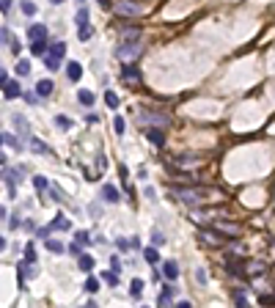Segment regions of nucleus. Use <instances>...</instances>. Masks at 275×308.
I'll use <instances>...</instances> for the list:
<instances>
[{
	"label": "nucleus",
	"mask_w": 275,
	"mask_h": 308,
	"mask_svg": "<svg viewBox=\"0 0 275 308\" xmlns=\"http://www.w3.org/2000/svg\"><path fill=\"white\" fill-rule=\"evenodd\" d=\"M140 52H143V44L138 42V39H121V44H119V50H116V55H119L121 61L132 63V61H135Z\"/></svg>",
	"instance_id": "1"
},
{
	"label": "nucleus",
	"mask_w": 275,
	"mask_h": 308,
	"mask_svg": "<svg viewBox=\"0 0 275 308\" xmlns=\"http://www.w3.org/2000/svg\"><path fill=\"white\" fill-rule=\"evenodd\" d=\"M113 9H116V14H121V17H140V14H143V3H138V0H119Z\"/></svg>",
	"instance_id": "2"
},
{
	"label": "nucleus",
	"mask_w": 275,
	"mask_h": 308,
	"mask_svg": "<svg viewBox=\"0 0 275 308\" xmlns=\"http://www.w3.org/2000/svg\"><path fill=\"white\" fill-rule=\"evenodd\" d=\"M173 193L179 196V201H184V204H190V206L198 204V201L206 196V190H201V187H176Z\"/></svg>",
	"instance_id": "3"
},
{
	"label": "nucleus",
	"mask_w": 275,
	"mask_h": 308,
	"mask_svg": "<svg viewBox=\"0 0 275 308\" xmlns=\"http://www.w3.org/2000/svg\"><path fill=\"white\" fill-rule=\"evenodd\" d=\"M75 22H77V36H80V42H88V39H91V33H94V31H91V22H88V9H83V6H80Z\"/></svg>",
	"instance_id": "4"
},
{
	"label": "nucleus",
	"mask_w": 275,
	"mask_h": 308,
	"mask_svg": "<svg viewBox=\"0 0 275 308\" xmlns=\"http://www.w3.org/2000/svg\"><path fill=\"white\" fill-rule=\"evenodd\" d=\"M138 119H140V124H157V127H168L171 124L168 113H154V110H143Z\"/></svg>",
	"instance_id": "5"
},
{
	"label": "nucleus",
	"mask_w": 275,
	"mask_h": 308,
	"mask_svg": "<svg viewBox=\"0 0 275 308\" xmlns=\"http://www.w3.org/2000/svg\"><path fill=\"white\" fill-rule=\"evenodd\" d=\"M121 77L127 80L129 86H138L140 80H143V75L138 72V66H132V63H127V66H121Z\"/></svg>",
	"instance_id": "6"
},
{
	"label": "nucleus",
	"mask_w": 275,
	"mask_h": 308,
	"mask_svg": "<svg viewBox=\"0 0 275 308\" xmlns=\"http://www.w3.org/2000/svg\"><path fill=\"white\" fill-rule=\"evenodd\" d=\"M28 39H31V42H47V28L33 22V25L28 28Z\"/></svg>",
	"instance_id": "7"
},
{
	"label": "nucleus",
	"mask_w": 275,
	"mask_h": 308,
	"mask_svg": "<svg viewBox=\"0 0 275 308\" xmlns=\"http://www.w3.org/2000/svg\"><path fill=\"white\" fill-rule=\"evenodd\" d=\"M146 138H149V140H152L154 146H165V132H163L160 127H149V129H146Z\"/></svg>",
	"instance_id": "8"
},
{
	"label": "nucleus",
	"mask_w": 275,
	"mask_h": 308,
	"mask_svg": "<svg viewBox=\"0 0 275 308\" xmlns=\"http://www.w3.org/2000/svg\"><path fill=\"white\" fill-rule=\"evenodd\" d=\"M102 198L107 201V204H119V201H121L119 190L113 187V185H105V187H102Z\"/></svg>",
	"instance_id": "9"
},
{
	"label": "nucleus",
	"mask_w": 275,
	"mask_h": 308,
	"mask_svg": "<svg viewBox=\"0 0 275 308\" xmlns=\"http://www.w3.org/2000/svg\"><path fill=\"white\" fill-rule=\"evenodd\" d=\"M3 96L6 99H17V96H22V91H19V83H3Z\"/></svg>",
	"instance_id": "10"
},
{
	"label": "nucleus",
	"mask_w": 275,
	"mask_h": 308,
	"mask_svg": "<svg viewBox=\"0 0 275 308\" xmlns=\"http://www.w3.org/2000/svg\"><path fill=\"white\" fill-rule=\"evenodd\" d=\"M66 75H69L72 83H77L80 77H83V66H80L77 61H72V63H66Z\"/></svg>",
	"instance_id": "11"
},
{
	"label": "nucleus",
	"mask_w": 275,
	"mask_h": 308,
	"mask_svg": "<svg viewBox=\"0 0 275 308\" xmlns=\"http://www.w3.org/2000/svg\"><path fill=\"white\" fill-rule=\"evenodd\" d=\"M163 275L168 278V281H176V278H179V267H176V262H165V264H163Z\"/></svg>",
	"instance_id": "12"
},
{
	"label": "nucleus",
	"mask_w": 275,
	"mask_h": 308,
	"mask_svg": "<svg viewBox=\"0 0 275 308\" xmlns=\"http://www.w3.org/2000/svg\"><path fill=\"white\" fill-rule=\"evenodd\" d=\"M52 88H55V86H52V80H39V83H36V94L44 99V96L52 94Z\"/></svg>",
	"instance_id": "13"
},
{
	"label": "nucleus",
	"mask_w": 275,
	"mask_h": 308,
	"mask_svg": "<svg viewBox=\"0 0 275 308\" xmlns=\"http://www.w3.org/2000/svg\"><path fill=\"white\" fill-rule=\"evenodd\" d=\"M171 297H173V286H165L157 297V306H171Z\"/></svg>",
	"instance_id": "14"
},
{
	"label": "nucleus",
	"mask_w": 275,
	"mask_h": 308,
	"mask_svg": "<svg viewBox=\"0 0 275 308\" xmlns=\"http://www.w3.org/2000/svg\"><path fill=\"white\" fill-rule=\"evenodd\" d=\"M52 229H58V231H69V229H72V223H69L66 215H58V217L52 220Z\"/></svg>",
	"instance_id": "15"
},
{
	"label": "nucleus",
	"mask_w": 275,
	"mask_h": 308,
	"mask_svg": "<svg viewBox=\"0 0 275 308\" xmlns=\"http://www.w3.org/2000/svg\"><path fill=\"white\" fill-rule=\"evenodd\" d=\"M31 149H33V152H39V154H52V149L47 143H42L39 138H31Z\"/></svg>",
	"instance_id": "16"
},
{
	"label": "nucleus",
	"mask_w": 275,
	"mask_h": 308,
	"mask_svg": "<svg viewBox=\"0 0 275 308\" xmlns=\"http://www.w3.org/2000/svg\"><path fill=\"white\" fill-rule=\"evenodd\" d=\"M80 270H83V273H91V270H94V259L88 256V253H80Z\"/></svg>",
	"instance_id": "17"
},
{
	"label": "nucleus",
	"mask_w": 275,
	"mask_h": 308,
	"mask_svg": "<svg viewBox=\"0 0 275 308\" xmlns=\"http://www.w3.org/2000/svg\"><path fill=\"white\" fill-rule=\"evenodd\" d=\"M129 294H132V297H140V294H143V281H140V278H135V281L129 283Z\"/></svg>",
	"instance_id": "18"
},
{
	"label": "nucleus",
	"mask_w": 275,
	"mask_h": 308,
	"mask_svg": "<svg viewBox=\"0 0 275 308\" xmlns=\"http://www.w3.org/2000/svg\"><path fill=\"white\" fill-rule=\"evenodd\" d=\"M44 66L50 69V72H55V69H61V58H55V55L47 52V55H44Z\"/></svg>",
	"instance_id": "19"
},
{
	"label": "nucleus",
	"mask_w": 275,
	"mask_h": 308,
	"mask_svg": "<svg viewBox=\"0 0 275 308\" xmlns=\"http://www.w3.org/2000/svg\"><path fill=\"white\" fill-rule=\"evenodd\" d=\"M198 160L196 157H187V154H176V157H173V165H196Z\"/></svg>",
	"instance_id": "20"
},
{
	"label": "nucleus",
	"mask_w": 275,
	"mask_h": 308,
	"mask_svg": "<svg viewBox=\"0 0 275 308\" xmlns=\"http://www.w3.org/2000/svg\"><path fill=\"white\" fill-rule=\"evenodd\" d=\"M201 240H204V245H220V242H223V237H220V234H201Z\"/></svg>",
	"instance_id": "21"
},
{
	"label": "nucleus",
	"mask_w": 275,
	"mask_h": 308,
	"mask_svg": "<svg viewBox=\"0 0 275 308\" xmlns=\"http://www.w3.org/2000/svg\"><path fill=\"white\" fill-rule=\"evenodd\" d=\"M50 55H55V58H63V55H66V44L63 42H55L50 47Z\"/></svg>",
	"instance_id": "22"
},
{
	"label": "nucleus",
	"mask_w": 275,
	"mask_h": 308,
	"mask_svg": "<svg viewBox=\"0 0 275 308\" xmlns=\"http://www.w3.org/2000/svg\"><path fill=\"white\" fill-rule=\"evenodd\" d=\"M77 99H80V105H86V108L94 105V94H91V91H77Z\"/></svg>",
	"instance_id": "23"
},
{
	"label": "nucleus",
	"mask_w": 275,
	"mask_h": 308,
	"mask_svg": "<svg viewBox=\"0 0 275 308\" xmlns=\"http://www.w3.org/2000/svg\"><path fill=\"white\" fill-rule=\"evenodd\" d=\"M50 198H52V201H58V204H63V201H66V196H63V190H61V187H55V185H50Z\"/></svg>",
	"instance_id": "24"
},
{
	"label": "nucleus",
	"mask_w": 275,
	"mask_h": 308,
	"mask_svg": "<svg viewBox=\"0 0 275 308\" xmlns=\"http://www.w3.org/2000/svg\"><path fill=\"white\" fill-rule=\"evenodd\" d=\"M3 143H6V146H11V149H17V152L22 149V146H19V140H17L14 135H11V132H3Z\"/></svg>",
	"instance_id": "25"
},
{
	"label": "nucleus",
	"mask_w": 275,
	"mask_h": 308,
	"mask_svg": "<svg viewBox=\"0 0 275 308\" xmlns=\"http://www.w3.org/2000/svg\"><path fill=\"white\" fill-rule=\"evenodd\" d=\"M47 250H50V253H63L66 248H63L58 240H47Z\"/></svg>",
	"instance_id": "26"
},
{
	"label": "nucleus",
	"mask_w": 275,
	"mask_h": 308,
	"mask_svg": "<svg viewBox=\"0 0 275 308\" xmlns=\"http://www.w3.org/2000/svg\"><path fill=\"white\" fill-rule=\"evenodd\" d=\"M44 50H47V42H31V52L33 55H44Z\"/></svg>",
	"instance_id": "27"
},
{
	"label": "nucleus",
	"mask_w": 275,
	"mask_h": 308,
	"mask_svg": "<svg viewBox=\"0 0 275 308\" xmlns=\"http://www.w3.org/2000/svg\"><path fill=\"white\" fill-rule=\"evenodd\" d=\"M121 39H140V31H138V28H124V31H121Z\"/></svg>",
	"instance_id": "28"
},
{
	"label": "nucleus",
	"mask_w": 275,
	"mask_h": 308,
	"mask_svg": "<svg viewBox=\"0 0 275 308\" xmlns=\"http://www.w3.org/2000/svg\"><path fill=\"white\" fill-rule=\"evenodd\" d=\"M0 36H3V44H6V47H9V50H11V44L17 42V39L11 36V31H9V28H3V31H0Z\"/></svg>",
	"instance_id": "29"
},
{
	"label": "nucleus",
	"mask_w": 275,
	"mask_h": 308,
	"mask_svg": "<svg viewBox=\"0 0 275 308\" xmlns=\"http://www.w3.org/2000/svg\"><path fill=\"white\" fill-rule=\"evenodd\" d=\"M14 124L19 127V135H28V132H31V129H28V121L22 119V116H14Z\"/></svg>",
	"instance_id": "30"
},
{
	"label": "nucleus",
	"mask_w": 275,
	"mask_h": 308,
	"mask_svg": "<svg viewBox=\"0 0 275 308\" xmlns=\"http://www.w3.org/2000/svg\"><path fill=\"white\" fill-rule=\"evenodd\" d=\"M17 75H19V77L31 75V63H28V61H17Z\"/></svg>",
	"instance_id": "31"
},
{
	"label": "nucleus",
	"mask_w": 275,
	"mask_h": 308,
	"mask_svg": "<svg viewBox=\"0 0 275 308\" xmlns=\"http://www.w3.org/2000/svg\"><path fill=\"white\" fill-rule=\"evenodd\" d=\"M143 259L152 262V264H157V259H160V256H157V248H146V250H143Z\"/></svg>",
	"instance_id": "32"
},
{
	"label": "nucleus",
	"mask_w": 275,
	"mask_h": 308,
	"mask_svg": "<svg viewBox=\"0 0 275 308\" xmlns=\"http://www.w3.org/2000/svg\"><path fill=\"white\" fill-rule=\"evenodd\" d=\"M113 129H116L119 135H124V129H127V124H124V119H121V116H116V119H113Z\"/></svg>",
	"instance_id": "33"
},
{
	"label": "nucleus",
	"mask_w": 275,
	"mask_h": 308,
	"mask_svg": "<svg viewBox=\"0 0 275 308\" xmlns=\"http://www.w3.org/2000/svg\"><path fill=\"white\" fill-rule=\"evenodd\" d=\"M217 231H223V234H240V229L237 226H223V223H215Z\"/></svg>",
	"instance_id": "34"
},
{
	"label": "nucleus",
	"mask_w": 275,
	"mask_h": 308,
	"mask_svg": "<svg viewBox=\"0 0 275 308\" xmlns=\"http://www.w3.org/2000/svg\"><path fill=\"white\" fill-rule=\"evenodd\" d=\"M25 259L36 264V248H33V242H28V245H25Z\"/></svg>",
	"instance_id": "35"
},
{
	"label": "nucleus",
	"mask_w": 275,
	"mask_h": 308,
	"mask_svg": "<svg viewBox=\"0 0 275 308\" xmlns=\"http://www.w3.org/2000/svg\"><path fill=\"white\" fill-rule=\"evenodd\" d=\"M22 14H28V17H33L36 14V6L31 3V0H22Z\"/></svg>",
	"instance_id": "36"
},
{
	"label": "nucleus",
	"mask_w": 275,
	"mask_h": 308,
	"mask_svg": "<svg viewBox=\"0 0 275 308\" xmlns=\"http://www.w3.org/2000/svg\"><path fill=\"white\" fill-rule=\"evenodd\" d=\"M105 102H107V108H119V96L113 94V91H107V94H105Z\"/></svg>",
	"instance_id": "37"
},
{
	"label": "nucleus",
	"mask_w": 275,
	"mask_h": 308,
	"mask_svg": "<svg viewBox=\"0 0 275 308\" xmlns=\"http://www.w3.org/2000/svg\"><path fill=\"white\" fill-rule=\"evenodd\" d=\"M152 240H154V245H165V237H163V231L160 229L152 231Z\"/></svg>",
	"instance_id": "38"
},
{
	"label": "nucleus",
	"mask_w": 275,
	"mask_h": 308,
	"mask_svg": "<svg viewBox=\"0 0 275 308\" xmlns=\"http://www.w3.org/2000/svg\"><path fill=\"white\" fill-rule=\"evenodd\" d=\"M55 124H58L61 129H69V127H72V121H69L66 116H55Z\"/></svg>",
	"instance_id": "39"
},
{
	"label": "nucleus",
	"mask_w": 275,
	"mask_h": 308,
	"mask_svg": "<svg viewBox=\"0 0 275 308\" xmlns=\"http://www.w3.org/2000/svg\"><path fill=\"white\" fill-rule=\"evenodd\" d=\"M33 185L39 190H50V185H47V179H44V176H33Z\"/></svg>",
	"instance_id": "40"
},
{
	"label": "nucleus",
	"mask_w": 275,
	"mask_h": 308,
	"mask_svg": "<svg viewBox=\"0 0 275 308\" xmlns=\"http://www.w3.org/2000/svg\"><path fill=\"white\" fill-rule=\"evenodd\" d=\"M96 289H99V281H96V278H88V281H86V292H91V294H94Z\"/></svg>",
	"instance_id": "41"
},
{
	"label": "nucleus",
	"mask_w": 275,
	"mask_h": 308,
	"mask_svg": "<svg viewBox=\"0 0 275 308\" xmlns=\"http://www.w3.org/2000/svg\"><path fill=\"white\" fill-rule=\"evenodd\" d=\"M102 278H105L107 283H110V286H116V283H119V278H116V270H113V273H105Z\"/></svg>",
	"instance_id": "42"
},
{
	"label": "nucleus",
	"mask_w": 275,
	"mask_h": 308,
	"mask_svg": "<svg viewBox=\"0 0 275 308\" xmlns=\"http://www.w3.org/2000/svg\"><path fill=\"white\" fill-rule=\"evenodd\" d=\"M75 242H80V245H88V234H86V231H77Z\"/></svg>",
	"instance_id": "43"
},
{
	"label": "nucleus",
	"mask_w": 275,
	"mask_h": 308,
	"mask_svg": "<svg viewBox=\"0 0 275 308\" xmlns=\"http://www.w3.org/2000/svg\"><path fill=\"white\" fill-rule=\"evenodd\" d=\"M116 245H119V250H127V248H132V242H129V240H116Z\"/></svg>",
	"instance_id": "44"
},
{
	"label": "nucleus",
	"mask_w": 275,
	"mask_h": 308,
	"mask_svg": "<svg viewBox=\"0 0 275 308\" xmlns=\"http://www.w3.org/2000/svg\"><path fill=\"white\" fill-rule=\"evenodd\" d=\"M0 9H3V14H9L11 11V0H0Z\"/></svg>",
	"instance_id": "45"
},
{
	"label": "nucleus",
	"mask_w": 275,
	"mask_h": 308,
	"mask_svg": "<svg viewBox=\"0 0 275 308\" xmlns=\"http://www.w3.org/2000/svg\"><path fill=\"white\" fill-rule=\"evenodd\" d=\"M88 212H91V215H94V217H96V215H102V209H99V206H96V204H91V206H88Z\"/></svg>",
	"instance_id": "46"
},
{
	"label": "nucleus",
	"mask_w": 275,
	"mask_h": 308,
	"mask_svg": "<svg viewBox=\"0 0 275 308\" xmlns=\"http://www.w3.org/2000/svg\"><path fill=\"white\" fill-rule=\"evenodd\" d=\"M196 278H198V283H206V273H204V270H198Z\"/></svg>",
	"instance_id": "47"
},
{
	"label": "nucleus",
	"mask_w": 275,
	"mask_h": 308,
	"mask_svg": "<svg viewBox=\"0 0 275 308\" xmlns=\"http://www.w3.org/2000/svg\"><path fill=\"white\" fill-rule=\"evenodd\" d=\"M110 264H113V270H116V273H119V270H121V262H119V259H116V256L110 259Z\"/></svg>",
	"instance_id": "48"
},
{
	"label": "nucleus",
	"mask_w": 275,
	"mask_h": 308,
	"mask_svg": "<svg viewBox=\"0 0 275 308\" xmlns=\"http://www.w3.org/2000/svg\"><path fill=\"white\" fill-rule=\"evenodd\" d=\"M25 99H28V102H31V105H36V102H39V94H25Z\"/></svg>",
	"instance_id": "49"
},
{
	"label": "nucleus",
	"mask_w": 275,
	"mask_h": 308,
	"mask_svg": "<svg viewBox=\"0 0 275 308\" xmlns=\"http://www.w3.org/2000/svg\"><path fill=\"white\" fill-rule=\"evenodd\" d=\"M96 3H99V6H105V9H107V6H110V0H96Z\"/></svg>",
	"instance_id": "50"
},
{
	"label": "nucleus",
	"mask_w": 275,
	"mask_h": 308,
	"mask_svg": "<svg viewBox=\"0 0 275 308\" xmlns=\"http://www.w3.org/2000/svg\"><path fill=\"white\" fill-rule=\"evenodd\" d=\"M50 3H52V6H58V3H63V0H50Z\"/></svg>",
	"instance_id": "51"
},
{
	"label": "nucleus",
	"mask_w": 275,
	"mask_h": 308,
	"mask_svg": "<svg viewBox=\"0 0 275 308\" xmlns=\"http://www.w3.org/2000/svg\"><path fill=\"white\" fill-rule=\"evenodd\" d=\"M77 3H86V0H77Z\"/></svg>",
	"instance_id": "52"
}]
</instances>
